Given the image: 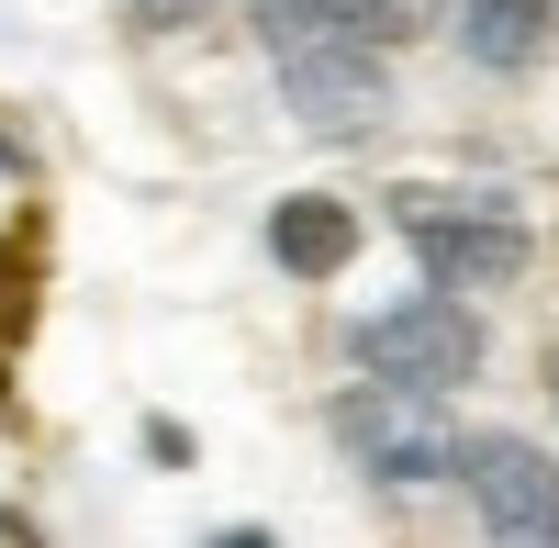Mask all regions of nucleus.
<instances>
[{"label": "nucleus", "instance_id": "2", "mask_svg": "<svg viewBox=\"0 0 559 548\" xmlns=\"http://www.w3.org/2000/svg\"><path fill=\"white\" fill-rule=\"evenodd\" d=\"M336 448H347L369 481H392V492L459 481V426L437 415V392H426V381H381V370H369V392L336 403Z\"/></svg>", "mask_w": 559, "mask_h": 548}, {"label": "nucleus", "instance_id": "7", "mask_svg": "<svg viewBox=\"0 0 559 548\" xmlns=\"http://www.w3.org/2000/svg\"><path fill=\"white\" fill-rule=\"evenodd\" d=\"M269 258L280 269H302V281H336V269L358 258V213L347 202H324V191H292L269 213Z\"/></svg>", "mask_w": 559, "mask_h": 548}, {"label": "nucleus", "instance_id": "1", "mask_svg": "<svg viewBox=\"0 0 559 548\" xmlns=\"http://www.w3.org/2000/svg\"><path fill=\"white\" fill-rule=\"evenodd\" d=\"M258 45L280 68V102H292L313 134H369L392 112L381 34H369L347 0H258Z\"/></svg>", "mask_w": 559, "mask_h": 548}, {"label": "nucleus", "instance_id": "5", "mask_svg": "<svg viewBox=\"0 0 559 548\" xmlns=\"http://www.w3.org/2000/svg\"><path fill=\"white\" fill-rule=\"evenodd\" d=\"M459 481H471V504H481L492 537H559V470H548V448L471 437V448H459Z\"/></svg>", "mask_w": 559, "mask_h": 548}, {"label": "nucleus", "instance_id": "8", "mask_svg": "<svg viewBox=\"0 0 559 548\" xmlns=\"http://www.w3.org/2000/svg\"><path fill=\"white\" fill-rule=\"evenodd\" d=\"M347 12L381 34V45H403V34H426V23H437V0H347Z\"/></svg>", "mask_w": 559, "mask_h": 548}, {"label": "nucleus", "instance_id": "9", "mask_svg": "<svg viewBox=\"0 0 559 548\" xmlns=\"http://www.w3.org/2000/svg\"><path fill=\"white\" fill-rule=\"evenodd\" d=\"M112 12H123V34H146V45H157V34H191V23H202V0H112Z\"/></svg>", "mask_w": 559, "mask_h": 548}, {"label": "nucleus", "instance_id": "6", "mask_svg": "<svg viewBox=\"0 0 559 548\" xmlns=\"http://www.w3.org/2000/svg\"><path fill=\"white\" fill-rule=\"evenodd\" d=\"M448 34H459V57L492 68V79H515L548 57V34H559V0H448Z\"/></svg>", "mask_w": 559, "mask_h": 548}, {"label": "nucleus", "instance_id": "4", "mask_svg": "<svg viewBox=\"0 0 559 548\" xmlns=\"http://www.w3.org/2000/svg\"><path fill=\"white\" fill-rule=\"evenodd\" d=\"M358 370H381V381H426V392L471 381V370H481V325H471V302L426 281V302L369 313V325H358Z\"/></svg>", "mask_w": 559, "mask_h": 548}, {"label": "nucleus", "instance_id": "10", "mask_svg": "<svg viewBox=\"0 0 559 548\" xmlns=\"http://www.w3.org/2000/svg\"><path fill=\"white\" fill-rule=\"evenodd\" d=\"M0 325H23V269H0Z\"/></svg>", "mask_w": 559, "mask_h": 548}, {"label": "nucleus", "instance_id": "3", "mask_svg": "<svg viewBox=\"0 0 559 548\" xmlns=\"http://www.w3.org/2000/svg\"><path fill=\"white\" fill-rule=\"evenodd\" d=\"M403 236H414L437 291H503L526 269V224L503 202H459L448 213V191H403Z\"/></svg>", "mask_w": 559, "mask_h": 548}, {"label": "nucleus", "instance_id": "11", "mask_svg": "<svg viewBox=\"0 0 559 548\" xmlns=\"http://www.w3.org/2000/svg\"><path fill=\"white\" fill-rule=\"evenodd\" d=\"M548 403H559V358H548Z\"/></svg>", "mask_w": 559, "mask_h": 548}]
</instances>
